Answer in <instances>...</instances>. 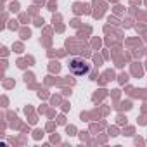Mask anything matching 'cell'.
Returning <instances> with one entry per match:
<instances>
[{"instance_id": "6da1fadb", "label": "cell", "mask_w": 147, "mask_h": 147, "mask_svg": "<svg viewBox=\"0 0 147 147\" xmlns=\"http://www.w3.org/2000/svg\"><path fill=\"white\" fill-rule=\"evenodd\" d=\"M69 71L75 76H85L90 71V64L85 59H82V57H73L69 61Z\"/></svg>"}]
</instances>
